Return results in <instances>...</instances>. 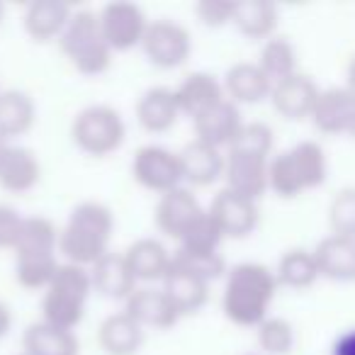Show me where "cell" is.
Segmentation results:
<instances>
[{
    "label": "cell",
    "mask_w": 355,
    "mask_h": 355,
    "mask_svg": "<svg viewBox=\"0 0 355 355\" xmlns=\"http://www.w3.org/2000/svg\"><path fill=\"white\" fill-rule=\"evenodd\" d=\"M234 10H236V3H229V0H202V3H198V17L207 27H222L232 22Z\"/></svg>",
    "instance_id": "cell-42"
},
{
    "label": "cell",
    "mask_w": 355,
    "mask_h": 355,
    "mask_svg": "<svg viewBox=\"0 0 355 355\" xmlns=\"http://www.w3.org/2000/svg\"><path fill=\"white\" fill-rule=\"evenodd\" d=\"M22 355H27V353H22Z\"/></svg>",
    "instance_id": "cell-49"
},
{
    "label": "cell",
    "mask_w": 355,
    "mask_h": 355,
    "mask_svg": "<svg viewBox=\"0 0 355 355\" xmlns=\"http://www.w3.org/2000/svg\"><path fill=\"white\" fill-rule=\"evenodd\" d=\"M0 22H3V6H0Z\"/></svg>",
    "instance_id": "cell-48"
},
{
    "label": "cell",
    "mask_w": 355,
    "mask_h": 355,
    "mask_svg": "<svg viewBox=\"0 0 355 355\" xmlns=\"http://www.w3.org/2000/svg\"><path fill=\"white\" fill-rule=\"evenodd\" d=\"M178 105H180V112L190 114V117H200L202 112H207L209 107H214L217 103L224 100V85L219 83L214 76L209 73H190L183 78V83L175 88Z\"/></svg>",
    "instance_id": "cell-21"
},
{
    "label": "cell",
    "mask_w": 355,
    "mask_h": 355,
    "mask_svg": "<svg viewBox=\"0 0 355 355\" xmlns=\"http://www.w3.org/2000/svg\"><path fill=\"white\" fill-rule=\"evenodd\" d=\"M59 229L46 217H25L20 243L15 253H56L59 248Z\"/></svg>",
    "instance_id": "cell-33"
},
{
    "label": "cell",
    "mask_w": 355,
    "mask_h": 355,
    "mask_svg": "<svg viewBox=\"0 0 355 355\" xmlns=\"http://www.w3.org/2000/svg\"><path fill=\"white\" fill-rule=\"evenodd\" d=\"M268 166H270L268 158L229 151L224 168L227 188L248 200H258L268 190Z\"/></svg>",
    "instance_id": "cell-15"
},
{
    "label": "cell",
    "mask_w": 355,
    "mask_h": 355,
    "mask_svg": "<svg viewBox=\"0 0 355 355\" xmlns=\"http://www.w3.org/2000/svg\"><path fill=\"white\" fill-rule=\"evenodd\" d=\"M258 343L266 353L285 355L295 343V331L285 319H266L258 326Z\"/></svg>",
    "instance_id": "cell-39"
},
{
    "label": "cell",
    "mask_w": 355,
    "mask_h": 355,
    "mask_svg": "<svg viewBox=\"0 0 355 355\" xmlns=\"http://www.w3.org/2000/svg\"><path fill=\"white\" fill-rule=\"evenodd\" d=\"M173 261L185 266L188 270L198 272L200 277H205L207 282L217 280L227 272V261H224L222 253H188V251H180L173 256Z\"/></svg>",
    "instance_id": "cell-40"
},
{
    "label": "cell",
    "mask_w": 355,
    "mask_h": 355,
    "mask_svg": "<svg viewBox=\"0 0 355 355\" xmlns=\"http://www.w3.org/2000/svg\"><path fill=\"white\" fill-rule=\"evenodd\" d=\"M336 355H355V331L336 343Z\"/></svg>",
    "instance_id": "cell-44"
},
{
    "label": "cell",
    "mask_w": 355,
    "mask_h": 355,
    "mask_svg": "<svg viewBox=\"0 0 355 355\" xmlns=\"http://www.w3.org/2000/svg\"><path fill=\"white\" fill-rule=\"evenodd\" d=\"M0 93H3V90H0Z\"/></svg>",
    "instance_id": "cell-50"
},
{
    "label": "cell",
    "mask_w": 355,
    "mask_h": 355,
    "mask_svg": "<svg viewBox=\"0 0 355 355\" xmlns=\"http://www.w3.org/2000/svg\"><path fill=\"white\" fill-rule=\"evenodd\" d=\"M319 95H321V90L316 88V83L309 78V76L292 73L290 78L272 85L270 100L282 117L304 119V117H311Z\"/></svg>",
    "instance_id": "cell-14"
},
{
    "label": "cell",
    "mask_w": 355,
    "mask_h": 355,
    "mask_svg": "<svg viewBox=\"0 0 355 355\" xmlns=\"http://www.w3.org/2000/svg\"><path fill=\"white\" fill-rule=\"evenodd\" d=\"M124 258H127V266L132 270V275L144 282H153V280L163 282V277H166L168 268L173 263V256L156 239H139V241H134L124 251Z\"/></svg>",
    "instance_id": "cell-22"
},
{
    "label": "cell",
    "mask_w": 355,
    "mask_h": 355,
    "mask_svg": "<svg viewBox=\"0 0 355 355\" xmlns=\"http://www.w3.org/2000/svg\"><path fill=\"white\" fill-rule=\"evenodd\" d=\"M209 217L222 229L224 239H243L258 227V205L256 200H248L234 190L224 188L214 195L209 205Z\"/></svg>",
    "instance_id": "cell-9"
},
{
    "label": "cell",
    "mask_w": 355,
    "mask_h": 355,
    "mask_svg": "<svg viewBox=\"0 0 355 355\" xmlns=\"http://www.w3.org/2000/svg\"><path fill=\"white\" fill-rule=\"evenodd\" d=\"M353 107H355V95L348 88H329L316 100L311 119H314L316 129H321V132L338 134L348 129Z\"/></svg>",
    "instance_id": "cell-27"
},
{
    "label": "cell",
    "mask_w": 355,
    "mask_h": 355,
    "mask_svg": "<svg viewBox=\"0 0 355 355\" xmlns=\"http://www.w3.org/2000/svg\"><path fill=\"white\" fill-rule=\"evenodd\" d=\"M114 217L103 202H80L59 234V251L71 266L93 268L110 253Z\"/></svg>",
    "instance_id": "cell-1"
},
{
    "label": "cell",
    "mask_w": 355,
    "mask_h": 355,
    "mask_svg": "<svg viewBox=\"0 0 355 355\" xmlns=\"http://www.w3.org/2000/svg\"><path fill=\"white\" fill-rule=\"evenodd\" d=\"M224 93L232 103L256 105L272 93V80L263 73V69L251 61H239L224 76Z\"/></svg>",
    "instance_id": "cell-19"
},
{
    "label": "cell",
    "mask_w": 355,
    "mask_h": 355,
    "mask_svg": "<svg viewBox=\"0 0 355 355\" xmlns=\"http://www.w3.org/2000/svg\"><path fill=\"white\" fill-rule=\"evenodd\" d=\"M141 49L146 59L158 69H178L190 59L193 40L183 25L173 20H156L148 22Z\"/></svg>",
    "instance_id": "cell-7"
},
{
    "label": "cell",
    "mask_w": 355,
    "mask_h": 355,
    "mask_svg": "<svg viewBox=\"0 0 355 355\" xmlns=\"http://www.w3.org/2000/svg\"><path fill=\"white\" fill-rule=\"evenodd\" d=\"M37 119V107L32 98L22 90L0 93V137L10 139L30 132Z\"/></svg>",
    "instance_id": "cell-28"
},
{
    "label": "cell",
    "mask_w": 355,
    "mask_h": 355,
    "mask_svg": "<svg viewBox=\"0 0 355 355\" xmlns=\"http://www.w3.org/2000/svg\"><path fill=\"white\" fill-rule=\"evenodd\" d=\"M100 30L105 42L112 51H129L144 42V35L148 30V20L144 10L134 3H110L100 12Z\"/></svg>",
    "instance_id": "cell-8"
},
{
    "label": "cell",
    "mask_w": 355,
    "mask_h": 355,
    "mask_svg": "<svg viewBox=\"0 0 355 355\" xmlns=\"http://www.w3.org/2000/svg\"><path fill=\"white\" fill-rule=\"evenodd\" d=\"M270 148H272V129L263 122H251V124H243L241 132L234 139V144L229 146V151L268 158Z\"/></svg>",
    "instance_id": "cell-37"
},
{
    "label": "cell",
    "mask_w": 355,
    "mask_h": 355,
    "mask_svg": "<svg viewBox=\"0 0 355 355\" xmlns=\"http://www.w3.org/2000/svg\"><path fill=\"white\" fill-rule=\"evenodd\" d=\"M277 277L261 263L234 266L224 287L222 309L236 326H261L275 297Z\"/></svg>",
    "instance_id": "cell-2"
},
{
    "label": "cell",
    "mask_w": 355,
    "mask_h": 355,
    "mask_svg": "<svg viewBox=\"0 0 355 355\" xmlns=\"http://www.w3.org/2000/svg\"><path fill=\"white\" fill-rule=\"evenodd\" d=\"M295 171L302 180V188H319L326 180V156L324 148L314 141H302L295 148H290Z\"/></svg>",
    "instance_id": "cell-34"
},
{
    "label": "cell",
    "mask_w": 355,
    "mask_h": 355,
    "mask_svg": "<svg viewBox=\"0 0 355 355\" xmlns=\"http://www.w3.org/2000/svg\"><path fill=\"white\" fill-rule=\"evenodd\" d=\"M59 266L56 253H17L15 280L27 290H46Z\"/></svg>",
    "instance_id": "cell-30"
},
{
    "label": "cell",
    "mask_w": 355,
    "mask_h": 355,
    "mask_svg": "<svg viewBox=\"0 0 355 355\" xmlns=\"http://www.w3.org/2000/svg\"><path fill=\"white\" fill-rule=\"evenodd\" d=\"M71 17L73 10L64 0H35L25 10V32L42 44L61 40Z\"/></svg>",
    "instance_id": "cell-17"
},
{
    "label": "cell",
    "mask_w": 355,
    "mask_h": 355,
    "mask_svg": "<svg viewBox=\"0 0 355 355\" xmlns=\"http://www.w3.org/2000/svg\"><path fill=\"white\" fill-rule=\"evenodd\" d=\"M42 178V166L37 156L25 146H10L0 163V185L10 193H27Z\"/></svg>",
    "instance_id": "cell-26"
},
{
    "label": "cell",
    "mask_w": 355,
    "mask_h": 355,
    "mask_svg": "<svg viewBox=\"0 0 355 355\" xmlns=\"http://www.w3.org/2000/svg\"><path fill=\"white\" fill-rule=\"evenodd\" d=\"M124 314H129L141 329L151 326V329H171L180 319V311L175 309L168 295L156 287H139L132 292L127 302H124Z\"/></svg>",
    "instance_id": "cell-11"
},
{
    "label": "cell",
    "mask_w": 355,
    "mask_h": 355,
    "mask_svg": "<svg viewBox=\"0 0 355 355\" xmlns=\"http://www.w3.org/2000/svg\"><path fill=\"white\" fill-rule=\"evenodd\" d=\"M224 241L222 229L217 227L209 212L205 209V214L185 232V236L180 239V251L188 253H219V246Z\"/></svg>",
    "instance_id": "cell-35"
},
{
    "label": "cell",
    "mask_w": 355,
    "mask_h": 355,
    "mask_svg": "<svg viewBox=\"0 0 355 355\" xmlns=\"http://www.w3.org/2000/svg\"><path fill=\"white\" fill-rule=\"evenodd\" d=\"M329 224L334 236L355 239V188H345L331 200Z\"/></svg>",
    "instance_id": "cell-38"
},
{
    "label": "cell",
    "mask_w": 355,
    "mask_h": 355,
    "mask_svg": "<svg viewBox=\"0 0 355 355\" xmlns=\"http://www.w3.org/2000/svg\"><path fill=\"white\" fill-rule=\"evenodd\" d=\"M132 175L141 188L161 195L180 188V183L185 180L180 153H173L163 146H153V144L141 146L134 153Z\"/></svg>",
    "instance_id": "cell-6"
},
{
    "label": "cell",
    "mask_w": 355,
    "mask_h": 355,
    "mask_svg": "<svg viewBox=\"0 0 355 355\" xmlns=\"http://www.w3.org/2000/svg\"><path fill=\"white\" fill-rule=\"evenodd\" d=\"M180 114L183 112L178 105L175 90L163 85L148 88L137 103V119L146 132H168L171 127H175Z\"/></svg>",
    "instance_id": "cell-20"
},
{
    "label": "cell",
    "mask_w": 355,
    "mask_h": 355,
    "mask_svg": "<svg viewBox=\"0 0 355 355\" xmlns=\"http://www.w3.org/2000/svg\"><path fill=\"white\" fill-rule=\"evenodd\" d=\"M163 292L175 304L180 316H185V314H195V311H200L207 304L209 282L205 277H200L198 272L188 270L185 266L173 261L166 277H163Z\"/></svg>",
    "instance_id": "cell-12"
},
{
    "label": "cell",
    "mask_w": 355,
    "mask_h": 355,
    "mask_svg": "<svg viewBox=\"0 0 355 355\" xmlns=\"http://www.w3.org/2000/svg\"><path fill=\"white\" fill-rule=\"evenodd\" d=\"M90 292H93L90 272L80 266L61 263L51 285L44 290V302H42L44 321L73 331L83 321Z\"/></svg>",
    "instance_id": "cell-3"
},
{
    "label": "cell",
    "mask_w": 355,
    "mask_h": 355,
    "mask_svg": "<svg viewBox=\"0 0 355 355\" xmlns=\"http://www.w3.org/2000/svg\"><path fill=\"white\" fill-rule=\"evenodd\" d=\"M345 132L355 139V107H353V114H350V122H348V129H345Z\"/></svg>",
    "instance_id": "cell-47"
},
{
    "label": "cell",
    "mask_w": 355,
    "mask_h": 355,
    "mask_svg": "<svg viewBox=\"0 0 355 355\" xmlns=\"http://www.w3.org/2000/svg\"><path fill=\"white\" fill-rule=\"evenodd\" d=\"M59 44L71 66L85 76L103 73L112 64V49L100 30V15L93 10H76Z\"/></svg>",
    "instance_id": "cell-4"
},
{
    "label": "cell",
    "mask_w": 355,
    "mask_h": 355,
    "mask_svg": "<svg viewBox=\"0 0 355 355\" xmlns=\"http://www.w3.org/2000/svg\"><path fill=\"white\" fill-rule=\"evenodd\" d=\"M90 282L98 295L107 300H124L132 297L137 290V277L132 275L124 253H105L93 268H90Z\"/></svg>",
    "instance_id": "cell-16"
},
{
    "label": "cell",
    "mask_w": 355,
    "mask_h": 355,
    "mask_svg": "<svg viewBox=\"0 0 355 355\" xmlns=\"http://www.w3.org/2000/svg\"><path fill=\"white\" fill-rule=\"evenodd\" d=\"M22 345L27 355H78L80 350L73 331L46 324L44 319L27 326Z\"/></svg>",
    "instance_id": "cell-24"
},
{
    "label": "cell",
    "mask_w": 355,
    "mask_h": 355,
    "mask_svg": "<svg viewBox=\"0 0 355 355\" xmlns=\"http://www.w3.org/2000/svg\"><path fill=\"white\" fill-rule=\"evenodd\" d=\"M348 90L355 95V56L350 59V64H348Z\"/></svg>",
    "instance_id": "cell-45"
},
{
    "label": "cell",
    "mask_w": 355,
    "mask_h": 355,
    "mask_svg": "<svg viewBox=\"0 0 355 355\" xmlns=\"http://www.w3.org/2000/svg\"><path fill=\"white\" fill-rule=\"evenodd\" d=\"M234 25L251 40H263L277 27V8L268 0H241L234 10Z\"/></svg>",
    "instance_id": "cell-29"
},
{
    "label": "cell",
    "mask_w": 355,
    "mask_h": 355,
    "mask_svg": "<svg viewBox=\"0 0 355 355\" xmlns=\"http://www.w3.org/2000/svg\"><path fill=\"white\" fill-rule=\"evenodd\" d=\"M268 188H272V193H277L280 198H297L300 193H304L290 151H282L280 156L270 161V166H268Z\"/></svg>",
    "instance_id": "cell-36"
},
{
    "label": "cell",
    "mask_w": 355,
    "mask_h": 355,
    "mask_svg": "<svg viewBox=\"0 0 355 355\" xmlns=\"http://www.w3.org/2000/svg\"><path fill=\"white\" fill-rule=\"evenodd\" d=\"M193 124H195V134H198V141H205L214 148L232 146L236 134L243 127L239 105L232 103L229 98H224L222 103H217L207 112L195 117Z\"/></svg>",
    "instance_id": "cell-13"
},
{
    "label": "cell",
    "mask_w": 355,
    "mask_h": 355,
    "mask_svg": "<svg viewBox=\"0 0 355 355\" xmlns=\"http://www.w3.org/2000/svg\"><path fill=\"white\" fill-rule=\"evenodd\" d=\"M22 222H25V217H20V212L15 207L0 205V248H12L15 251L17 243H20Z\"/></svg>",
    "instance_id": "cell-41"
},
{
    "label": "cell",
    "mask_w": 355,
    "mask_h": 355,
    "mask_svg": "<svg viewBox=\"0 0 355 355\" xmlns=\"http://www.w3.org/2000/svg\"><path fill=\"white\" fill-rule=\"evenodd\" d=\"M319 266H316L314 253L304 251V248H295V251H287L285 256L277 263V282L287 287H295V290H302V287H309L311 282L319 277Z\"/></svg>",
    "instance_id": "cell-31"
},
{
    "label": "cell",
    "mask_w": 355,
    "mask_h": 355,
    "mask_svg": "<svg viewBox=\"0 0 355 355\" xmlns=\"http://www.w3.org/2000/svg\"><path fill=\"white\" fill-rule=\"evenodd\" d=\"M202 214H205V209L200 207L198 198H195L188 188L180 185V188L161 195V200H158V205H156V227L161 229L166 236L180 241V239L185 236V232H188Z\"/></svg>",
    "instance_id": "cell-10"
},
{
    "label": "cell",
    "mask_w": 355,
    "mask_h": 355,
    "mask_svg": "<svg viewBox=\"0 0 355 355\" xmlns=\"http://www.w3.org/2000/svg\"><path fill=\"white\" fill-rule=\"evenodd\" d=\"M12 326V314H10V306L6 302H0V338H6L8 331Z\"/></svg>",
    "instance_id": "cell-43"
},
{
    "label": "cell",
    "mask_w": 355,
    "mask_h": 355,
    "mask_svg": "<svg viewBox=\"0 0 355 355\" xmlns=\"http://www.w3.org/2000/svg\"><path fill=\"white\" fill-rule=\"evenodd\" d=\"M314 258L321 275L340 282L355 280V239L331 234L316 246Z\"/></svg>",
    "instance_id": "cell-23"
},
{
    "label": "cell",
    "mask_w": 355,
    "mask_h": 355,
    "mask_svg": "<svg viewBox=\"0 0 355 355\" xmlns=\"http://www.w3.org/2000/svg\"><path fill=\"white\" fill-rule=\"evenodd\" d=\"M258 66L263 69V73L272 80V85L280 83V80L290 78L292 73H297V54L295 46L285 40V37H275V40H268L266 46L261 49V59Z\"/></svg>",
    "instance_id": "cell-32"
},
{
    "label": "cell",
    "mask_w": 355,
    "mask_h": 355,
    "mask_svg": "<svg viewBox=\"0 0 355 355\" xmlns=\"http://www.w3.org/2000/svg\"><path fill=\"white\" fill-rule=\"evenodd\" d=\"M180 163H183L185 183L200 185V188L217 183L219 178H224V168H227L222 148H214L198 139L180 151Z\"/></svg>",
    "instance_id": "cell-18"
},
{
    "label": "cell",
    "mask_w": 355,
    "mask_h": 355,
    "mask_svg": "<svg viewBox=\"0 0 355 355\" xmlns=\"http://www.w3.org/2000/svg\"><path fill=\"white\" fill-rule=\"evenodd\" d=\"M98 340L107 355H134L144 343V329L129 314L119 311L100 324Z\"/></svg>",
    "instance_id": "cell-25"
},
{
    "label": "cell",
    "mask_w": 355,
    "mask_h": 355,
    "mask_svg": "<svg viewBox=\"0 0 355 355\" xmlns=\"http://www.w3.org/2000/svg\"><path fill=\"white\" fill-rule=\"evenodd\" d=\"M8 151H10V144H8V139L0 137V163H3V158H6Z\"/></svg>",
    "instance_id": "cell-46"
},
{
    "label": "cell",
    "mask_w": 355,
    "mask_h": 355,
    "mask_svg": "<svg viewBox=\"0 0 355 355\" xmlns=\"http://www.w3.org/2000/svg\"><path fill=\"white\" fill-rule=\"evenodd\" d=\"M127 127L122 114L110 105H90L73 117L71 139L83 153L95 158H105L114 153L124 144Z\"/></svg>",
    "instance_id": "cell-5"
}]
</instances>
